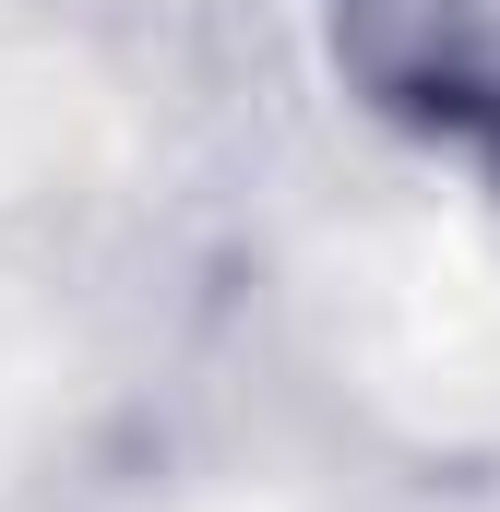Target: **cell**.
Masks as SVG:
<instances>
[{
  "label": "cell",
  "instance_id": "obj_1",
  "mask_svg": "<svg viewBox=\"0 0 500 512\" xmlns=\"http://www.w3.org/2000/svg\"><path fill=\"white\" fill-rule=\"evenodd\" d=\"M322 48L370 120L500 155V0H322Z\"/></svg>",
  "mask_w": 500,
  "mask_h": 512
},
{
  "label": "cell",
  "instance_id": "obj_2",
  "mask_svg": "<svg viewBox=\"0 0 500 512\" xmlns=\"http://www.w3.org/2000/svg\"><path fill=\"white\" fill-rule=\"evenodd\" d=\"M489 167H500V155H489Z\"/></svg>",
  "mask_w": 500,
  "mask_h": 512
}]
</instances>
